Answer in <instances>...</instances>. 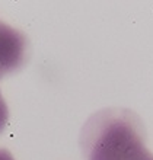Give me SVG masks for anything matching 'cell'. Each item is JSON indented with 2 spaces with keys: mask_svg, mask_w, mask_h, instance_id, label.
<instances>
[{
  "mask_svg": "<svg viewBox=\"0 0 153 160\" xmlns=\"http://www.w3.org/2000/svg\"><path fill=\"white\" fill-rule=\"evenodd\" d=\"M28 38L22 31L0 21V79L18 72L28 58Z\"/></svg>",
  "mask_w": 153,
  "mask_h": 160,
  "instance_id": "2",
  "label": "cell"
},
{
  "mask_svg": "<svg viewBox=\"0 0 153 160\" xmlns=\"http://www.w3.org/2000/svg\"><path fill=\"white\" fill-rule=\"evenodd\" d=\"M85 160H153L146 146V127L131 109L106 108L90 117L82 128Z\"/></svg>",
  "mask_w": 153,
  "mask_h": 160,
  "instance_id": "1",
  "label": "cell"
},
{
  "mask_svg": "<svg viewBox=\"0 0 153 160\" xmlns=\"http://www.w3.org/2000/svg\"><path fill=\"white\" fill-rule=\"evenodd\" d=\"M0 160H15L12 153L6 150V148H0Z\"/></svg>",
  "mask_w": 153,
  "mask_h": 160,
  "instance_id": "4",
  "label": "cell"
},
{
  "mask_svg": "<svg viewBox=\"0 0 153 160\" xmlns=\"http://www.w3.org/2000/svg\"><path fill=\"white\" fill-rule=\"evenodd\" d=\"M8 118H9V109L3 96H2V92H0V132H3L6 122H8Z\"/></svg>",
  "mask_w": 153,
  "mask_h": 160,
  "instance_id": "3",
  "label": "cell"
}]
</instances>
